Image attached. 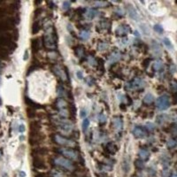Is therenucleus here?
Instances as JSON below:
<instances>
[{
  "instance_id": "4",
  "label": "nucleus",
  "mask_w": 177,
  "mask_h": 177,
  "mask_svg": "<svg viewBox=\"0 0 177 177\" xmlns=\"http://www.w3.org/2000/svg\"><path fill=\"white\" fill-rule=\"evenodd\" d=\"M58 152H59L60 154H62L63 156L72 159V160H77L79 158V154L77 151L72 150V149H68V148H59L58 150Z\"/></svg>"
},
{
  "instance_id": "39",
  "label": "nucleus",
  "mask_w": 177,
  "mask_h": 177,
  "mask_svg": "<svg viewBox=\"0 0 177 177\" xmlns=\"http://www.w3.org/2000/svg\"><path fill=\"white\" fill-rule=\"evenodd\" d=\"M146 127H147V128H148L150 131H152V130H154V128H155V125H154L153 123H151V122H147V123H146Z\"/></svg>"
},
{
  "instance_id": "50",
  "label": "nucleus",
  "mask_w": 177,
  "mask_h": 177,
  "mask_svg": "<svg viewBox=\"0 0 177 177\" xmlns=\"http://www.w3.org/2000/svg\"><path fill=\"white\" fill-rule=\"evenodd\" d=\"M171 177H176V176H175V175L173 174V176H171Z\"/></svg>"
},
{
  "instance_id": "23",
  "label": "nucleus",
  "mask_w": 177,
  "mask_h": 177,
  "mask_svg": "<svg viewBox=\"0 0 177 177\" xmlns=\"http://www.w3.org/2000/svg\"><path fill=\"white\" fill-rule=\"evenodd\" d=\"M139 157H140V159L141 160H145V159H147L148 158H149V152H148V150H143V149H141L140 150H139Z\"/></svg>"
},
{
  "instance_id": "2",
  "label": "nucleus",
  "mask_w": 177,
  "mask_h": 177,
  "mask_svg": "<svg viewBox=\"0 0 177 177\" xmlns=\"http://www.w3.org/2000/svg\"><path fill=\"white\" fill-rule=\"evenodd\" d=\"M54 163H55V165L59 166H61L65 169H67L69 171H72L75 168L73 163L69 159L63 158V157H56L54 158Z\"/></svg>"
},
{
  "instance_id": "49",
  "label": "nucleus",
  "mask_w": 177,
  "mask_h": 177,
  "mask_svg": "<svg viewBox=\"0 0 177 177\" xmlns=\"http://www.w3.org/2000/svg\"><path fill=\"white\" fill-rule=\"evenodd\" d=\"M87 82H88L90 85H92V81H91V78H90V77H88V78H87Z\"/></svg>"
},
{
  "instance_id": "14",
  "label": "nucleus",
  "mask_w": 177,
  "mask_h": 177,
  "mask_svg": "<svg viewBox=\"0 0 177 177\" xmlns=\"http://www.w3.org/2000/svg\"><path fill=\"white\" fill-rule=\"evenodd\" d=\"M113 127L115 129L117 130H120L123 127V122H122V120L121 118L120 117H114L113 119Z\"/></svg>"
},
{
  "instance_id": "16",
  "label": "nucleus",
  "mask_w": 177,
  "mask_h": 177,
  "mask_svg": "<svg viewBox=\"0 0 177 177\" xmlns=\"http://www.w3.org/2000/svg\"><path fill=\"white\" fill-rule=\"evenodd\" d=\"M47 153V150L45 148H37V149H34L32 151V154L34 155V157H37L39 158V156H44Z\"/></svg>"
},
{
  "instance_id": "28",
  "label": "nucleus",
  "mask_w": 177,
  "mask_h": 177,
  "mask_svg": "<svg viewBox=\"0 0 177 177\" xmlns=\"http://www.w3.org/2000/svg\"><path fill=\"white\" fill-rule=\"evenodd\" d=\"M28 117L30 118V119H33L36 117V111L35 109H32V108H29L28 109Z\"/></svg>"
},
{
  "instance_id": "29",
  "label": "nucleus",
  "mask_w": 177,
  "mask_h": 177,
  "mask_svg": "<svg viewBox=\"0 0 177 177\" xmlns=\"http://www.w3.org/2000/svg\"><path fill=\"white\" fill-rule=\"evenodd\" d=\"M89 126H90V120L88 119H84L83 121H82V129H83L84 132L87 131Z\"/></svg>"
},
{
  "instance_id": "26",
  "label": "nucleus",
  "mask_w": 177,
  "mask_h": 177,
  "mask_svg": "<svg viewBox=\"0 0 177 177\" xmlns=\"http://www.w3.org/2000/svg\"><path fill=\"white\" fill-rule=\"evenodd\" d=\"M51 174H52V177H65V174L61 171L55 170V169L52 171Z\"/></svg>"
},
{
  "instance_id": "11",
  "label": "nucleus",
  "mask_w": 177,
  "mask_h": 177,
  "mask_svg": "<svg viewBox=\"0 0 177 177\" xmlns=\"http://www.w3.org/2000/svg\"><path fill=\"white\" fill-rule=\"evenodd\" d=\"M132 132H133L134 136H135L137 138H143V137L146 136V131L143 128H142L141 127H135V128H134V129H133Z\"/></svg>"
},
{
  "instance_id": "3",
  "label": "nucleus",
  "mask_w": 177,
  "mask_h": 177,
  "mask_svg": "<svg viewBox=\"0 0 177 177\" xmlns=\"http://www.w3.org/2000/svg\"><path fill=\"white\" fill-rule=\"evenodd\" d=\"M170 105V101H169V97L166 95H162L160 97H158L156 100V105L158 107V109L164 111L166 110L169 107Z\"/></svg>"
},
{
  "instance_id": "36",
  "label": "nucleus",
  "mask_w": 177,
  "mask_h": 177,
  "mask_svg": "<svg viewBox=\"0 0 177 177\" xmlns=\"http://www.w3.org/2000/svg\"><path fill=\"white\" fill-rule=\"evenodd\" d=\"M70 7V2L69 1H64L62 4V8L63 10H67Z\"/></svg>"
},
{
  "instance_id": "34",
  "label": "nucleus",
  "mask_w": 177,
  "mask_h": 177,
  "mask_svg": "<svg viewBox=\"0 0 177 177\" xmlns=\"http://www.w3.org/2000/svg\"><path fill=\"white\" fill-rule=\"evenodd\" d=\"M135 166H137L138 168H142V167H143V166H144L143 160H141V159H137V160H135Z\"/></svg>"
},
{
  "instance_id": "27",
  "label": "nucleus",
  "mask_w": 177,
  "mask_h": 177,
  "mask_svg": "<svg viewBox=\"0 0 177 177\" xmlns=\"http://www.w3.org/2000/svg\"><path fill=\"white\" fill-rule=\"evenodd\" d=\"M80 37L83 40H88L90 38V32L88 30H82L80 33Z\"/></svg>"
},
{
  "instance_id": "42",
  "label": "nucleus",
  "mask_w": 177,
  "mask_h": 177,
  "mask_svg": "<svg viewBox=\"0 0 177 177\" xmlns=\"http://www.w3.org/2000/svg\"><path fill=\"white\" fill-rule=\"evenodd\" d=\"M76 76L80 79V80H82V79H83V74H82V71H77L76 72Z\"/></svg>"
},
{
  "instance_id": "20",
  "label": "nucleus",
  "mask_w": 177,
  "mask_h": 177,
  "mask_svg": "<svg viewBox=\"0 0 177 177\" xmlns=\"http://www.w3.org/2000/svg\"><path fill=\"white\" fill-rule=\"evenodd\" d=\"M162 41H163L164 45H165L167 49H169L170 51H173V45L172 42L170 41V39H168L167 37H164V38L162 39Z\"/></svg>"
},
{
  "instance_id": "32",
  "label": "nucleus",
  "mask_w": 177,
  "mask_h": 177,
  "mask_svg": "<svg viewBox=\"0 0 177 177\" xmlns=\"http://www.w3.org/2000/svg\"><path fill=\"white\" fill-rule=\"evenodd\" d=\"M153 29H154V30H155L156 32H158V33H159V34H162V33H163V31H164L163 28H162L160 25H158V24H157V25H154Z\"/></svg>"
},
{
  "instance_id": "30",
  "label": "nucleus",
  "mask_w": 177,
  "mask_h": 177,
  "mask_svg": "<svg viewBox=\"0 0 177 177\" xmlns=\"http://www.w3.org/2000/svg\"><path fill=\"white\" fill-rule=\"evenodd\" d=\"M166 144H167V147H168V148H173V147H175V145H176V142H175V140L170 138V139L167 140Z\"/></svg>"
},
{
  "instance_id": "31",
  "label": "nucleus",
  "mask_w": 177,
  "mask_h": 177,
  "mask_svg": "<svg viewBox=\"0 0 177 177\" xmlns=\"http://www.w3.org/2000/svg\"><path fill=\"white\" fill-rule=\"evenodd\" d=\"M57 95H58L59 97H64V96L66 95L65 90H64V89H62L61 87H59V88H58V90H57Z\"/></svg>"
},
{
  "instance_id": "21",
  "label": "nucleus",
  "mask_w": 177,
  "mask_h": 177,
  "mask_svg": "<svg viewBox=\"0 0 177 177\" xmlns=\"http://www.w3.org/2000/svg\"><path fill=\"white\" fill-rule=\"evenodd\" d=\"M41 29V24L39 21H35L32 25V34H37L39 32V30Z\"/></svg>"
},
{
  "instance_id": "46",
  "label": "nucleus",
  "mask_w": 177,
  "mask_h": 177,
  "mask_svg": "<svg viewBox=\"0 0 177 177\" xmlns=\"http://www.w3.org/2000/svg\"><path fill=\"white\" fill-rule=\"evenodd\" d=\"M28 59H29V51L26 50V51H25V53H24V58H23V59H24V60H27Z\"/></svg>"
},
{
  "instance_id": "35",
  "label": "nucleus",
  "mask_w": 177,
  "mask_h": 177,
  "mask_svg": "<svg viewBox=\"0 0 177 177\" xmlns=\"http://www.w3.org/2000/svg\"><path fill=\"white\" fill-rule=\"evenodd\" d=\"M107 44H105V43H100L99 44H98V50H100V51H105L106 48H107Z\"/></svg>"
},
{
  "instance_id": "24",
  "label": "nucleus",
  "mask_w": 177,
  "mask_h": 177,
  "mask_svg": "<svg viewBox=\"0 0 177 177\" xmlns=\"http://www.w3.org/2000/svg\"><path fill=\"white\" fill-rule=\"evenodd\" d=\"M67 102L64 100V99H62V98H59V99H58L57 100V106L59 108V109H65L66 107H67Z\"/></svg>"
},
{
  "instance_id": "17",
  "label": "nucleus",
  "mask_w": 177,
  "mask_h": 177,
  "mask_svg": "<svg viewBox=\"0 0 177 177\" xmlns=\"http://www.w3.org/2000/svg\"><path fill=\"white\" fill-rule=\"evenodd\" d=\"M97 11L93 8H90L86 11L85 13V18L88 20H93L97 16Z\"/></svg>"
},
{
  "instance_id": "5",
  "label": "nucleus",
  "mask_w": 177,
  "mask_h": 177,
  "mask_svg": "<svg viewBox=\"0 0 177 177\" xmlns=\"http://www.w3.org/2000/svg\"><path fill=\"white\" fill-rule=\"evenodd\" d=\"M54 141L60 145L68 146V147H75V143L74 141L67 139L66 137H63L59 135H54Z\"/></svg>"
},
{
  "instance_id": "45",
  "label": "nucleus",
  "mask_w": 177,
  "mask_h": 177,
  "mask_svg": "<svg viewBox=\"0 0 177 177\" xmlns=\"http://www.w3.org/2000/svg\"><path fill=\"white\" fill-rule=\"evenodd\" d=\"M97 6H105V5H106V3H105V2H96L95 3Z\"/></svg>"
},
{
  "instance_id": "13",
  "label": "nucleus",
  "mask_w": 177,
  "mask_h": 177,
  "mask_svg": "<svg viewBox=\"0 0 177 177\" xmlns=\"http://www.w3.org/2000/svg\"><path fill=\"white\" fill-rule=\"evenodd\" d=\"M53 70H54V73L59 77V78H61L62 80H67V75H66V74H65V71L59 67V66H55L54 67V68H53Z\"/></svg>"
},
{
  "instance_id": "33",
  "label": "nucleus",
  "mask_w": 177,
  "mask_h": 177,
  "mask_svg": "<svg viewBox=\"0 0 177 177\" xmlns=\"http://www.w3.org/2000/svg\"><path fill=\"white\" fill-rule=\"evenodd\" d=\"M59 115H60L61 117L67 118V117H68V112H67L66 109H62V110L59 111Z\"/></svg>"
},
{
  "instance_id": "40",
  "label": "nucleus",
  "mask_w": 177,
  "mask_h": 177,
  "mask_svg": "<svg viewBox=\"0 0 177 177\" xmlns=\"http://www.w3.org/2000/svg\"><path fill=\"white\" fill-rule=\"evenodd\" d=\"M6 14V9L3 8V7H0V19H2Z\"/></svg>"
},
{
  "instance_id": "10",
  "label": "nucleus",
  "mask_w": 177,
  "mask_h": 177,
  "mask_svg": "<svg viewBox=\"0 0 177 177\" xmlns=\"http://www.w3.org/2000/svg\"><path fill=\"white\" fill-rule=\"evenodd\" d=\"M127 10H128V15L130 16L131 19H133L135 21H138L139 20V14H138L137 11L135 10V8L133 6L128 4L127 6Z\"/></svg>"
},
{
  "instance_id": "48",
  "label": "nucleus",
  "mask_w": 177,
  "mask_h": 177,
  "mask_svg": "<svg viewBox=\"0 0 177 177\" xmlns=\"http://www.w3.org/2000/svg\"><path fill=\"white\" fill-rule=\"evenodd\" d=\"M19 175H20V177H26V173L24 171H20Z\"/></svg>"
},
{
  "instance_id": "38",
  "label": "nucleus",
  "mask_w": 177,
  "mask_h": 177,
  "mask_svg": "<svg viewBox=\"0 0 177 177\" xmlns=\"http://www.w3.org/2000/svg\"><path fill=\"white\" fill-rule=\"evenodd\" d=\"M88 62H89V64L91 65V66H95V65H96V60H95V59H94L92 56H90V57L88 58Z\"/></svg>"
},
{
  "instance_id": "44",
  "label": "nucleus",
  "mask_w": 177,
  "mask_h": 177,
  "mask_svg": "<svg viewBox=\"0 0 177 177\" xmlns=\"http://www.w3.org/2000/svg\"><path fill=\"white\" fill-rule=\"evenodd\" d=\"M79 50H80V51L76 52V55H77V56H78L79 58H81V57L82 56V53H83V50H82V49H79Z\"/></svg>"
},
{
  "instance_id": "25",
  "label": "nucleus",
  "mask_w": 177,
  "mask_h": 177,
  "mask_svg": "<svg viewBox=\"0 0 177 177\" xmlns=\"http://www.w3.org/2000/svg\"><path fill=\"white\" fill-rule=\"evenodd\" d=\"M153 68L156 70V71H159L163 68V62L161 60H157L154 62L153 64Z\"/></svg>"
},
{
  "instance_id": "8",
  "label": "nucleus",
  "mask_w": 177,
  "mask_h": 177,
  "mask_svg": "<svg viewBox=\"0 0 177 177\" xmlns=\"http://www.w3.org/2000/svg\"><path fill=\"white\" fill-rule=\"evenodd\" d=\"M33 166L37 169H39V170L47 169V166L44 163V161L42 158H37V157H34V158H33Z\"/></svg>"
},
{
  "instance_id": "7",
  "label": "nucleus",
  "mask_w": 177,
  "mask_h": 177,
  "mask_svg": "<svg viewBox=\"0 0 177 177\" xmlns=\"http://www.w3.org/2000/svg\"><path fill=\"white\" fill-rule=\"evenodd\" d=\"M60 129L64 132V133H70L73 129V124L67 120H62L61 121L59 122Z\"/></svg>"
},
{
  "instance_id": "18",
  "label": "nucleus",
  "mask_w": 177,
  "mask_h": 177,
  "mask_svg": "<svg viewBox=\"0 0 177 177\" xmlns=\"http://www.w3.org/2000/svg\"><path fill=\"white\" fill-rule=\"evenodd\" d=\"M31 47L33 49V52L34 53L38 52L39 49H40V40L36 38V39H33L32 40V44H31Z\"/></svg>"
},
{
  "instance_id": "12",
  "label": "nucleus",
  "mask_w": 177,
  "mask_h": 177,
  "mask_svg": "<svg viewBox=\"0 0 177 177\" xmlns=\"http://www.w3.org/2000/svg\"><path fill=\"white\" fill-rule=\"evenodd\" d=\"M130 31V29L128 26H126V25H120L118 27V29H116V34L118 36H124V35H127L128 34Z\"/></svg>"
},
{
  "instance_id": "15",
  "label": "nucleus",
  "mask_w": 177,
  "mask_h": 177,
  "mask_svg": "<svg viewBox=\"0 0 177 177\" xmlns=\"http://www.w3.org/2000/svg\"><path fill=\"white\" fill-rule=\"evenodd\" d=\"M120 53L118 52H113L110 57H109V59H108V63L109 64H113V63H115L117 62L120 59Z\"/></svg>"
},
{
  "instance_id": "47",
  "label": "nucleus",
  "mask_w": 177,
  "mask_h": 177,
  "mask_svg": "<svg viewBox=\"0 0 177 177\" xmlns=\"http://www.w3.org/2000/svg\"><path fill=\"white\" fill-rule=\"evenodd\" d=\"M35 177H47V176H46V174L44 173H39Z\"/></svg>"
},
{
  "instance_id": "1",
  "label": "nucleus",
  "mask_w": 177,
  "mask_h": 177,
  "mask_svg": "<svg viewBox=\"0 0 177 177\" xmlns=\"http://www.w3.org/2000/svg\"><path fill=\"white\" fill-rule=\"evenodd\" d=\"M44 44L49 49H54L56 47L55 44V37H54V30L51 27L45 29V35H44Z\"/></svg>"
},
{
  "instance_id": "22",
  "label": "nucleus",
  "mask_w": 177,
  "mask_h": 177,
  "mask_svg": "<svg viewBox=\"0 0 177 177\" xmlns=\"http://www.w3.org/2000/svg\"><path fill=\"white\" fill-rule=\"evenodd\" d=\"M153 101H154V97H153V95H152L151 93L146 94V95L144 96V97H143V102H144L145 104H147V105L151 104Z\"/></svg>"
},
{
  "instance_id": "6",
  "label": "nucleus",
  "mask_w": 177,
  "mask_h": 177,
  "mask_svg": "<svg viewBox=\"0 0 177 177\" xmlns=\"http://www.w3.org/2000/svg\"><path fill=\"white\" fill-rule=\"evenodd\" d=\"M14 21H15L14 18L11 19L9 21H0V32L11 29L14 26Z\"/></svg>"
},
{
  "instance_id": "41",
  "label": "nucleus",
  "mask_w": 177,
  "mask_h": 177,
  "mask_svg": "<svg viewBox=\"0 0 177 177\" xmlns=\"http://www.w3.org/2000/svg\"><path fill=\"white\" fill-rule=\"evenodd\" d=\"M80 116L83 119H85V117L87 116V110L85 109H82L81 112H80Z\"/></svg>"
},
{
  "instance_id": "19",
  "label": "nucleus",
  "mask_w": 177,
  "mask_h": 177,
  "mask_svg": "<svg viewBox=\"0 0 177 177\" xmlns=\"http://www.w3.org/2000/svg\"><path fill=\"white\" fill-rule=\"evenodd\" d=\"M30 128H31V132H39L40 128H41V124L39 121H32L30 123Z\"/></svg>"
},
{
  "instance_id": "9",
  "label": "nucleus",
  "mask_w": 177,
  "mask_h": 177,
  "mask_svg": "<svg viewBox=\"0 0 177 177\" xmlns=\"http://www.w3.org/2000/svg\"><path fill=\"white\" fill-rule=\"evenodd\" d=\"M143 84H144L143 80L141 79V78H139V77L135 78L131 82L128 83L129 88H131V89H133V90H138V89H141L142 87H143Z\"/></svg>"
},
{
  "instance_id": "43",
  "label": "nucleus",
  "mask_w": 177,
  "mask_h": 177,
  "mask_svg": "<svg viewBox=\"0 0 177 177\" xmlns=\"http://www.w3.org/2000/svg\"><path fill=\"white\" fill-rule=\"evenodd\" d=\"M19 131H20L21 133H23V132L25 131V126H24L23 124H21V125L19 126Z\"/></svg>"
},
{
  "instance_id": "37",
  "label": "nucleus",
  "mask_w": 177,
  "mask_h": 177,
  "mask_svg": "<svg viewBox=\"0 0 177 177\" xmlns=\"http://www.w3.org/2000/svg\"><path fill=\"white\" fill-rule=\"evenodd\" d=\"M105 120H106V117H105L103 113H100V114L98 115V121H99L100 123H104Z\"/></svg>"
}]
</instances>
